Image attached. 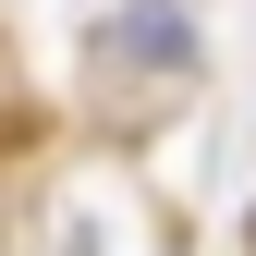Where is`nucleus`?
<instances>
[{
	"mask_svg": "<svg viewBox=\"0 0 256 256\" xmlns=\"http://www.w3.org/2000/svg\"><path fill=\"white\" fill-rule=\"evenodd\" d=\"M196 86V24H183V0H110V24H98V98H110V122H134V98H146V122Z\"/></svg>",
	"mask_w": 256,
	"mask_h": 256,
	"instance_id": "1",
	"label": "nucleus"
}]
</instances>
